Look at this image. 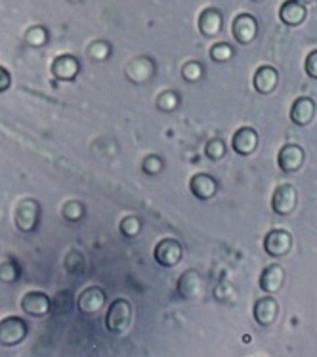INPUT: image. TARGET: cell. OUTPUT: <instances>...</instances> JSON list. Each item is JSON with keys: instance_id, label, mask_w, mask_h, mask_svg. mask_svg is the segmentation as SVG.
Segmentation results:
<instances>
[{"instance_id": "obj_30", "label": "cell", "mask_w": 317, "mask_h": 357, "mask_svg": "<svg viewBox=\"0 0 317 357\" xmlns=\"http://www.w3.org/2000/svg\"><path fill=\"white\" fill-rule=\"evenodd\" d=\"M10 84H12V77H10V73H8L4 67L0 66V92L8 90V88H10Z\"/></svg>"}, {"instance_id": "obj_5", "label": "cell", "mask_w": 317, "mask_h": 357, "mask_svg": "<svg viewBox=\"0 0 317 357\" xmlns=\"http://www.w3.org/2000/svg\"><path fill=\"white\" fill-rule=\"evenodd\" d=\"M233 38L239 44H251L258 33V23L251 14H239L233 20Z\"/></svg>"}, {"instance_id": "obj_27", "label": "cell", "mask_w": 317, "mask_h": 357, "mask_svg": "<svg viewBox=\"0 0 317 357\" xmlns=\"http://www.w3.org/2000/svg\"><path fill=\"white\" fill-rule=\"evenodd\" d=\"M184 79L192 80V82H195L197 79H201V75H203V67L199 66V63H195V61H190V63H185L184 66Z\"/></svg>"}, {"instance_id": "obj_23", "label": "cell", "mask_w": 317, "mask_h": 357, "mask_svg": "<svg viewBox=\"0 0 317 357\" xmlns=\"http://www.w3.org/2000/svg\"><path fill=\"white\" fill-rule=\"evenodd\" d=\"M121 231H123L126 237H134V235L140 231V220L134 218V216L125 218L123 222H121Z\"/></svg>"}, {"instance_id": "obj_1", "label": "cell", "mask_w": 317, "mask_h": 357, "mask_svg": "<svg viewBox=\"0 0 317 357\" xmlns=\"http://www.w3.org/2000/svg\"><path fill=\"white\" fill-rule=\"evenodd\" d=\"M130 319H132V307L128 304V300L117 298L109 306L107 317H105V327L111 333H125L126 328L130 327Z\"/></svg>"}, {"instance_id": "obj_2", "label": "cell", "mask_w": 317, "mask_h": 357, "mask_svg": "<svg viewBox=\"0 0 317 357\" xmlns=\"http://www.w3.org/2000/svg\"><path fill=\"white\" fill-rule=\"evenodd\" d=\"M27 336V325L22 317H6L0 321V346H17Z\"/></svg>"}, {"instance_id": "obj_13", "label": "cell", "mask_w": 317, "mask_h": 357, "mask_svg": "<svg viewBox=\"0 0 317 357\" xmlns=\"http://www.w3.org/2000/svg\"><path fill=\"white\" fill-rule=\"evenodd\" d=\"M105 304V294L98 287H90L79 296V310L82 314H96Z\"/></svg>"}, {"instance_id": "obj_11", "label": "cell", "mask_w": 317, "mask_h": 357, "mask_svg": "<svg viewBox=\"0 0 317 357\" xmlns=\"http://www.w3.org/2000/svg\"><path fill=\"white\" fill-rule=\"evenodd\" d=\"M81 71V66H79V61L73 56H58V58L54 59L52 63V75L56 79L59 80H73L77 75Z\"/></svg>"}, {"instance_id": "obj_18", "label": "cell", "mask_w": 317, "mask_h": 357, "mask_svg": "<svg viewBox=\"0 0 317 357\" xmlns=\"http://www.w3.org/2000/svg\"><path fill=\"white\" fill-rule=\"evenodd\" d=\"M285 281V271L281 266H268L264 271H262V278H260V289L265 292H277L281 289V284Z\"/></svg>"}, {"instance_id": "obj_32", "label": "cell", "mask_w": 317, "mask_h": 357, "mask_svg": "<svg viewBox=\"0 0 317 357\" xmlns=\"http://www.w3.org/2000/svg\"><path fill=\"white\" fill-rule=\"evenodd\" d=\"M71 2H79V0H71Z\"/></svg>"}, {"instance_id": "obj_10", "label": "cell", "mask_w": 317, "mask_h": 357, "mask_svg": "<svg viewBox=\"0 0 317 357\" xmlns=\"http://www.w3.org/2000/svg\"><path fill=\"white\" fill-rule=\"evenodd\" d=\"M231 146H233L235 153L251 155L256 149V146H258V134L252 130V128H249V126H243V128H239L235 132Z\"/></svg>"}, {"instance_id": "obj_28", "label": "cell", "mask_w": 317, "mask_h": 357, "mask_svg": "<svg viewBox=\"0 0 317 357\" xmlns=\"http://www.w3.org/2000/svg\"><path fill=\"white\" fill-rule=\"evenodd\" d=\"M46 40V31L42 27H33V29L27 33V43L33 44V46H42Z\"/></svg>"}, {"instance_id": "obj_33", "label": "cell", "mask_w": 317, "mask_h": 357, "mask_svg": "<svg viewBox=\"0 0 317 357\" xmlns=\"http://www.w3.org/2000/svg\"><path fill=\"white\" fill-rule=\"evenodd\" d=\"M254 2H262V0H254Z\"/></svg>"}, {"instance_id": "obj_7", "label": "cell", "mask_w": 317, "mask_h": 357, "mask_svg": "<svg viewBox=\"0 0 317 357\" xmlns=\"http://www.w3.org/2000/svg\"><path fill=\"white\" fill-rule=\"evenodd\" d=\"M153 256L161 266L170 268V266H176L182 260V247L176 239H162L155 247Z\"/></svg>"}, {"instance_id": "obj_31", "label": "cell", "mask_w": 317, "mask_h": 357, "mask_svg": "<svg viewBox=\"0 0 317 357\" xmlns=\"http://www.w3.org/2000/svg\"><path fill=\"white\" fill-rule=\"evenodd\" d=\"M298 2H302V4H311L314 0H298Z\"/></svg>"}, {"instance_id": "obj_15", "label": "cell", "mask_w": 317, "mask_h": 357, "mask_svg": "<svg viewBox=\"0 0 317 357\" xmlns=\"http://www.w3.org/2000/svg\"><path fill=\"white\" fill-rule=\"evenodd\" d=\"M190 190L197 199L207 201V199L216 195L218 183L214 182V178L210 174H195L192 178V182H190Z\"/></svg>"}, {"instance_id": "obj_12", "label": "cell", "mask_w": 317, "mask_h": 357, "mask_svg": "<svg viewBox=\"0 0 317 357\" xmlns=\"http://www.w3.org/2000/svg\"><path fill=\"white\" fill-rule=\"evenodd\" d=\"M314 115H316V103L311 98H298L291 107V121L298 126L310 124Z\"/></svg>"}, {"instance_id": "obj_20", "label": "cell", "mask_w": 317, "mask_h": 357, "mask_svg": "<svg viewBox=\"0 0 317 357\" xmlns=\"http://www.w3.org/2000/svg\"><path fill=\"white\" fill-rule=\"evenodd\" d=\"M205 153H207L208 159L218 160L226 155V146H224L222 139H210L207 144V147H205Z\"/></svg>"}, {"instance_id": "obj_6", "label": "cell", "mask_w": 317, "mask_h": 357, "mask_svg": "<svg viewBox=\"0 0 317 357\" xmlns=\"http://www.w3.org/2000/svg\"><path fill=\"white\" fill-rule=\"evenodd\" d=\"M296 206V190L291 183H283L279 185L272 199V208L281 216H287L295 211Z\"/></svg>"}, {"instance_id": "obj_9", "label": "cell", "mask_w": 317, "mask_h": 357, "mask_svg": "<svg viewBox=\"0 0 317 357\" xmlns=\"http://www.w3.org/2000/svg\"><path fill=\"white\" fill-rule=\"evenodd\" d=\"M277 162H279V168L283 172H296L298 168L302 167L304 162L302 147L295 146V144H288V146L281 147Z\"/></svg>"}, {"instance_id": "obj_8", "label": "cell", "mask_w": 317, "mask_h": 357, "mask_svg": "<svg viewBox=\"0 0 317 357\" xmlns=\"http://www.w3.org/2000/svg\"><path fill=\"white\" fill-rule=\"evenodd\" d=\"M22 310L33 317H45L50 312V298L45 292H27L22 298Z\"/></svg>"}, {"instance_id": "obj_19", "label": "cell", "mask_w": 317, "mask_h": 357, "mask_svg": "<svg viewBox=\"0 0 317 357\" xmlns=\"http://www.w3.org/2000/svg\"><path fill=\"white\" fill-rule=\"evenodd\" d=\"M222 29V14L214 8H207L203 14L199 15V31L205 37H214L218 35Z\"/></svg>"}, {"instance_id": "obj_16", "label": "cell", "mask_w": 317, "mask_h": 357, "mask_svg": "<svg viewBox=\"0 0 317 357\" xmlns=\"http://www.w3.org/2000/svg\"><path fill=\"white\" fill-rule=\"evenodd\" d=\"M279 17L285 25L295 27V25H300V23L306 20V8H304L302 2H298V0H287V2H283V6H281Z\"/></svg>"}, {"instance_id": "obj_21", "label": "cell", "mask_w": 317, "mask_h": 357, "mask_svg": "<svg viewBox=\"0 0 317 357\" xmlns=\"http://www.w3.org/2000/svg\"><path fill=\"white\" fill-rule=\"evenodd\" d=\"M231 56H233V50L229 48L228 44L224 43L216 44V46H212V50H210V58H212L214 61H220V63L231 59Z\"/></svg>"}, {"instance_id": "obj_29", "label": "cell", "mask_w": 317, "mask_h": 357, "mask_svg": "<svg viewBox=\"0 0 317 357\" xmlns=\"http://www.w3.org/2000/svg\"><path fill=\"white\" fill-rule=\"evenodd\" d=\"M304 69H306V73H308V77H311V79L317 80V50H314L306 58V63H304Z\"/></svg>"}, {"instance_id": "obj_14", "label": "cell", "mask_w": 317, "mask_h": 357, "mask_svg": "<svg viewBox=\"0 0 317 357\" xmlns=\"http://www.w3.org/2000/svg\"><path fill=\"white\" fill-rule=\"evenodd\" d=\"M277 314H279V307H277V302L272 298V296H265V298H260L256 304H254V319L262 327H268L272 325L273 321L277 319Z\"/></svg>"}, {"instance_id": "obj_3", "label": "cell", "mask_w": 317, "mask_h": 357, "mask_svg": "<svg viewBox=\"0 0 317 357\" xmlns=\"http://www.w3.org/2000/svg\"><path fill=\"white\" fill-rule=\"evenodd\" d=\"M38 216H40V206L37 201L33 199H23L22 203L15 208V226L22 231L29 234L33 231L38 224Z\"/></svg>"}, {"instance_id": "obj_22", "label": "cell", "mask_w": 317, "mask_h": 357, "mask_svg": "<svg viewBox=\"0 0 317 357\" xmlns=\"http://www.w3.org/2000/svg\"><path fill=\"white\" fill-rule=\"evenodd\" d=\"M178 105V96L174 92H162L157 100V107L162 111H170L174 109Z\"/></svg>"}, {"instance_id": "obj_17", "label": "cell", "mask_w": 317, "mask_h": 357, "mask_svg": "<svg viewBox=\"0 0 317 357\" xmlns=\"http://www.w3.org/2000/svg\"><path fill=\"white\" fill-rule=\"evenodd\" d=\"M277 80H279V77H277V71L273 67L262 66L254 73L252 82H254L256 92H260V94H270V92H273V88L277 86Z\"/></svg>"}, {"instance_id": "obj_24", "label": "cell", "mask_w": 317, "mask_h": 357, "mask_svg": "<svg viewBox=\"0 0 317 357\" xmlns=\"http://www.w3.org/2000/svg\"><path fill=\"white\" fill-rule=\"evenodd\" d=\"M162 168V160L159 159V157H155V155H149V157H146V160H144V172L149 176H155L157 172H161Z\"/></svg>"}, {"instance_id": "obj_25", "label": "cell", "mask_w": 317, "mask_h": 357, "mask_svg": "<svg viewBox=\"0 0 317 357\" xmlns=\"http://www.w3.org/2000/svg\"><path fill=\"white\" fill-rule=\"evenodd\" d=\"M63 216H65L69 222H75L82 216V204L77 203V201H71L63 206Z\"/></svg>"}, {"instance_id": "obj_26", "label": "cell", "mask_w": 317, "mask_h": 357, "mask_svg": "<svg viewBox=\"0 0 317 357\" xmlns=\"http://www.w3.org/2000/svg\"><path fill=\"white\" fill-rule=\"evenodd\" d=\"M17 268H15L14 264H0V281H4V283H12L15 278H17Z\"/></svg>"}, {"instance_id": "obj_4", "label": "cell", "mask_w": 317, "mask_h": 357, "mask_svg": "<svg viewBox=\"0 0 317 357\" xmlns=\"http://www.w3.org/2000/svg\"><path fill=\"white\" fill-rule=\"evenodd\" d=\"M293 248V237L285 229H273L265 235L264 239V250L272 258H281L291 252Z\"/></svg>"}]
</instances>
